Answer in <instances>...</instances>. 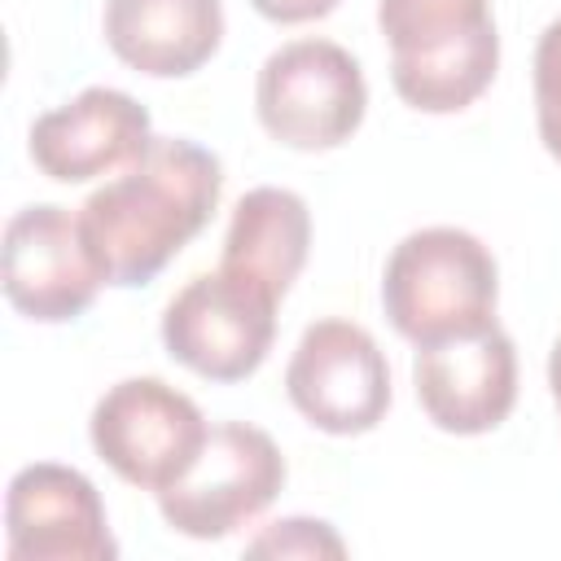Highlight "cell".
Returning a JSON list of instances; mask_svg holds the SVG:
<instances>
[{
	"label": "cell",
	"mask_w": 561,
	"mask_h": 561,
	"mask_svg": "<svg viewBox=\"0 0 561 561\" xmlns=\"http://www.w3.org/2000/svg\"><path fill=\"white\" fill-rule=\"evenodd\" d=\"M224 167L184 136H153L149 149L105 180L75 210L105 285H149L215 215Z\"/></svg>",
	"instance_id": "obj_1"
},
{
	"label": "cell",
	"mask_w": 561,
	"mask_h": 561,
	"mask_svg": "<svg viewBox=\"0 0 561 561\" xmlns=\"http://www.w3.org/2000/svg\"><path fill=\"white\" fill-rule=\"evenodd\" d=\"M390 83L421 114L473 105L500 66L491 0H377Z\"/></svg>",
	"instance_id": "obj_2"
},
{
	"label": "cell",
	"mask_w": 561,
	"mask_h": 561,
	"mask_svg": "<svg viewBox=\"0 0 561 561\" xmlns=\"http://www.w3.org/2000/svg\"><path fill=\"white\" fill-rule=\"evenodd\" d=\"M495 298L500 267L465 228L438 224L408 232L386 259L381 307L394 333L412 346H434L495 324Z\"/></svg>",
	"instance_id": "obj_3"
},
{
	"label": "cell",
	"mask_w": 561,
	"mask_h": 561,
	"mask_svg": "<svg viewBox=\"0 0 561 561\" xmlns=\"http://www.w3.org/2000/svg\"><path fill=\"white\" fill-rule=\"evenodd\" d=\"M254 110L272 140L316 153L355 136L368 110L359 61L333 39L280 44L254 83Z\"/></svg>",
	"instance_id": "obj_4"
},
{
	"label": "cell",
	"mask_w": 561,
	"mask_h": 561,
	"mask_svg": "<svg viewBox=\"0 0 561 561\" xmlns=\"http://www.w3.org/2000/svg\"><path fill=\"white\" fill-rule=\"evenodd\" d=\"M276 294L241 272L193 276L162 311V346L206 381H245L272 351Z\"/></svg>",
	"instance_id": "obj_5"
},
{
	"label": "cell",
	"mask_w": 561,
	"mask_h": 561,
	"mask_svg": "<svg viewBox=\"0 0 561 561\" xmlns=\"http://www.w3.org/2000/svg\"><path fill=\"white\" fill-rule=\"evenodd\" d=\"M88 434L123 482L158 495L193 469L210 425L202 408L162 377H127L96 399Z\"/></svg>",
	"instance_id": "obj_6"
},
{
	"label": "cell",
	"mask_w": 561,
	"mask_h": 561,
	"mask_svg": "<svg viewBox=\"0 0 561 561\" xmlns=\"http://www.w3.org/2000/svg\"><path fill=\"white\" fill-rule=\"evenodd\" d=\"M285 486V456L267 430L224 421L206 434L193 469L158 491L162 522L188 539H224L254 522Z\"/></svg>",
	"instance_id": "obj_7"
},
{
	"label": "cell",
	"mask_w": 561,
	"mask_h": 561,
	"mask_svg": "<svg viewBox=\"0 0 561 561\" xmlns=\"http://www.w3.org/2000/svg\"><path fill=\"white\" fill-rule=\"evenodd\" d=\"M285 390L307 425L351 438L381 425L390 408V364L364 324L316 320L289 355Z\"/></svg>",
	"instance_id": "obj_8"
},
{
	"label": "cell",
	"mask_w": 561,
	"mask_h": 561,
	"mask_svg": "<svg viewBox=\"0 0 561 561\" xmlns=\"http://www.w3.org/2000/svg\"><path fill=\"white\" fill-rule=\"evenodd\" d=\"M0 285L13 311H22L26 320L61 324L83 316L105 280L88 254L79 215L53 202L22 206L4 224Z\"/></svg>",
	"instance_id": "obj_9"
},
{
	"label": "cell",
	"mask_w": 561,
	"mask_h": 561,
	"mask_svg": "<svg viewBox=\"0 0 561 561\" xmlns=\"http://www.w3.org/2000/svg\"><path fill=\"white\" fill-rule=\"evenodd\" d=\"M9 561H110L118 543L105 522L96 486L53 460H35L13 473L4 495Z\"/></svg>",
	"instance_id": "obj_10"
},
{
	"label": "cell",
	"mask_w": 561,
	"mask_h": 561,
	"mask_svg": "<svg viewBox=\"0 0 561 561\" xmlns=\"http://www.w3.org/2000/svg\"><path fill=\"white\" fill-rule=\"evenodd\" d=\"M412 386L425 416L447 434H486L508 421L517 403V351L495 324L416 346Z\"/></svg>",
	"instance_id": "obj_11"
},
{
	"label": "cell",
	"mask_w": 561,
	"mask_h": 561,
	"mask_svg": "<svg viewBox=\"0 0 561 561\" xmlns=\"http://www.w3.org/2000/svg\"><path fill=\"white\" fill-rule=\"evenodd\" d=\"M153 140L149 110L118 88H83L75 101L31 123V162L57 184L123 171Z\"/></svg>",
	"instance_id": "obj_12"
},
{
	"label": "cell",
	"mask_w": 561,
	"mask_h": 561,
	"mask_svg": "<svg viewBox=\"0 0 561 561\" xmlns=\"http://www.w3.org/2000/svg\"><path fill=\"white\" fill-rule=\"evenodd\" d=\"M219 39V0H105V44L140 75L184 79L215 57Z\"/></svg>",
	"instance_id": "obj_13"
},
{
	"label": "cell",
	"mask_w": 561,
	"mask_h": 561,
	"mask_svg": "<svg viewBox=\"0 0 561 561\" xmlns=\"http://www.w3.org/2000/svg\"><path fill=\"white\" fill-rule=\"evenodd\" d=\"M311 250V210L294 188H250L228 219L219 267L267 285L276 298L289 294Z\"/></svg>",
	"instance_id": "obj_14"
},
{
	"label": "cell",
	"mask_w": 561,
	"mask_h": 561,
	"mask_svg": "<svg viewBox=\"0 0 561 561\" xmlns=\"http://www.w3.org/2000/svg\"><path fill=\"white\" fill-rule=\"evenodd\" d=\"M535 123L543 149L561 162V18L535 44Z\"/></svg>",
	"instance_id": "obj_15"
},
{
	"label": "cell",
	"mask_w": 561,
	"mask_h": 561,
	"mask_svg": "<svg viewBox=\"0 0 561 561\" xmlns=\"http://www.w3.org/2000/svg\"><path fill=\"white\" fill-rule=\"evenodd\" d=\"M245 552H250V557H342L346 543L333 535L329 522L285 517V522L267 526L259 539H250Z\"/></svg>",
	"instance_id": "obj_16"
},
{
	"label": "cell",
	"mask_w": 561,
	"mask_h": 561,
	"mask_svg": "<svg viewBox=\"0 0 561 561\" xmlns=\"http://www.w3.org/2000/svg\"><path fill=\"white\" fill-rule=\"evenodd\" d=\"M267 22H280V26H294V22H316L324 13L337 9V0H250Z\"/></svg>",
	"instance_id": "obj_17"
},
{
	"label": "cell",
	"mask_w": 561,
	"mask_h": 561,
	"mask_svg": "<svg viewBox=\"0 0 561 561\" xmlns=\"http://www.w3.org/2000/svg\"><path fill=\"white\" fill-rule=\"evenodd\" d=\"M548 386H552V399H557V412H561V337L552 342V355H548Z\"/></svg>",
	"instance_id": "obj_18"
}]
</instances>
